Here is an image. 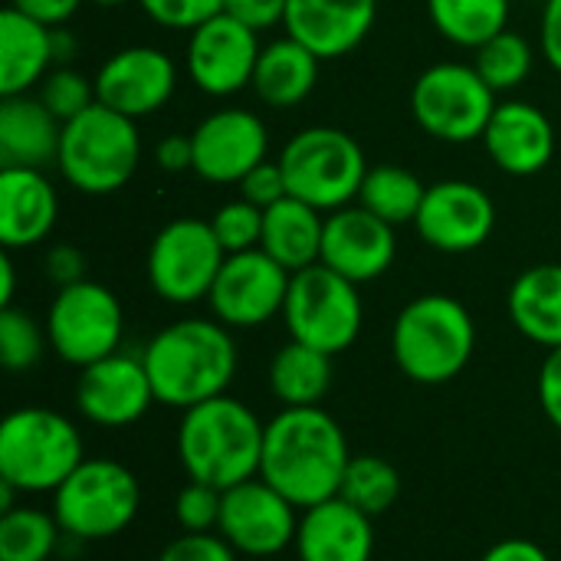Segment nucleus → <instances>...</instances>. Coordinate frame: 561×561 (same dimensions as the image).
<instances>
[{"mask_svg": "<svg viewBox=\"0 0 561 561\" xmlns=\"http://www.w3.org/2000/svg\"><path fill=\"white\" fill-rule=\"evenodd\" d=\"M348 463V440L322 408H283L266 424L260 477L299 510L339 496Z\"/></svg>", "mask_w": 561, "mask_h": 561, "instance_id": "nucleus-1", "label": "nucleus"}, {"mask_svg": "<svg viewBox=\"0 0 561 561\" xmlns=\"http://www.w3.org/2000/svg\"><path fill=\"white\" fill-rule=\"evenodd\" d=\"M158 404L197 408L227 394L237 378V342L217 319H181L164 325L141 352Z\"/></svg>", "mask_w": 561, "mask_h": 561, "instance_id": "nucleus-2", "label": "nucleus"}, {"mask_svg": "<svg viewBox=\"0 0 561 561\" xmlns=\"http://www.w3.org/2000/svg\"><path fill=\"white\" fill-rule=\"evenodd\" d=\"M266 427L237 398L220 394L187 408L178 427V457L191 480L230 490L260 477Z\"/></svg>", "mask_w": 561, "mask_h": 561, "instance_id": "nucleus-3", "label": "nucleus"}, {"mask_svg": "<svg viewBox=\"0 0 561 561\" xmlns=\"http://www.w3.org/2000/svg\"><path fill=\"white\" fill-rule=\"evenodd\" d=\"M477 325L470 309L444 293L411 299L391 332L398 368L417 385H447L473 358Z\"/></svg>", "mask_w": 561, "mask_h": 561, "instance_id": "nucleus-4", "label": "nucleus"}, {"mask_svg": "<svg viewBox=\"0 0 561 561\" xmlns=\"http://www.w3.org/2000/svg\"><path fill=\"white\" fill-rule=\"evenodd\" d=\"M141 161V135L135 118L95 102L62 125L56 168L82 194L102 197L122 191Z\"/></svg>", "mask_w": 561, "mask_h": 561, "instance_id": "nucleus-5", "label": "nucleus"}, {"mask_svg": "<svg viewBox=\"0 0 561 561\" xmlns=\"http://www.w3.org/2000/svg\"><path fill=\"white\" fill-rule=\"evenodd\" d=\"M82 460L76 424L49 408H20L0 424V480L20 493H56Z\"/></svg>", "mask_w": 561, "mask_h": 561, "instance_id": "nucleus-6", "label": "nucleus"}, {"mask_svg": "<svg viewBox=\"0 0 561 561\" xmlns=\"http://www.w3.org/2000/svg\"><path fill=\"white\" fill-rule=\"evenodd\" d=\"M289 197L312 204L316 210H339L358 197L368 174L362 145L332 125H312L296 131L279 154Z\"/></svg>", "mask_w": 561, "mask_h": 561, "instance_id": "nucleus-7", "label": "nucleus"}, {"mask_svg": "<svg viewBox=\"0 0 561 561\" xmlns=\"http://www.w3.org/2000/svg\"><path fill=\"white\" fill-rule=\"evenodd\" d=\"M141 506L138 477L118 460H82L53 493V516L72 542L112 539L131 526Z\"/></svg>", "mask_w": 561, "mask_h": 561, "instance_id": "nucleus-8", "label": "nucleus"}, {"mask_svg": "<svg viewBox=\"0 0 561 561\" xmlns=\"http://www.w3.org/2000/svg\"><path fill=\"white\" fill-rule=\"evenodd\" d=\"M496 112V92L467 62H437L411 89L414 122L437 141L467 145L483 138Z\"/></svg>", "mask_w": 561, "mask_h": 561, "instance_id": "nucleus-9", "label": "nucleus"}, {"mask_svg": "<svg viewBox=\"0 0 561 561\" xmlns=\"http://www.w3.org/2000/svg\"><path fill=\"white\" fill-rule=\"evenodd\" d=\"M283 319L296 342L339 355L358 339L365 309L352 279L339 276L325 263H316L293 273Z\"/></svg>", "mask_w": 561, "mask_h": 561, "instance_id": "nucleus-10", "label": "nucleus"}, {"mask_svg": "<svg viewBox=\"0 0 561 561\" xmlns=\"http://www.w3.org/2000/svg\"><path fill=\"white\" fill-rule=\"evenodd\" d=\"M227 260L210 220L181 217L158 230L148 247V283L171 306H191L210 296Z\"/></svg>", "mask_w": 561, "mask_h": 561, "instance_id": "nucleus-11", "label": "nucleus"}, {"mask_svg": "<svg viewBox=\"0 0 561 561\" xmlns=\"http://www.w3.org/2000/svg\"><path fill=\"white\" fill-rule=\"evenodd\" d=\"M122 302L102 283L82 279L56 293L46 312V335L53 352L76 368H89L122 345Z\"/></svg>", "mask_w": 561, "mask_h": 561, "instance_id": "nucleus-12", "label": "nucleus"}, {"mask_svg": "<svg viewBox=\"0 0 561 561\" xmlns=\"http://www.w3.org/2000/svg\"><path fill=\"white\" fill-rule=\"evenodd\" d=\"M289 283L293 273L260 247L227 253L207 302L227 329H256L273 316H283Z\"/></svg>", "mask_w": 561, "mask_h": 561, "instance_id": "nucleus-13", "label": "nucleus"}, {"mask_svg": "<svg viewBox=\"0 0 561 561\" xmlns=\"http://www.w3.org/2000/svg\"><path fill=\"white\" fill-rule=\"evenodd\" d=\"M260 53V33L220 10L191 30L187 76L204 95L224 99L253 85Z\"/></svg>", "mask_w": 561, "mask_h": 561, "instance_id": "nucleus-14", "label": "nucleus"}, {"mask_svg": "<svg viewBox=\"0 0 561 561\" xmlns=\"http://www.w3.org/2000/svg\"><path fill=\"white\" fill-rule=\"evenodd\" d=\"M299 513L302 510L293 506L276 486H270L263 477H253L224 490L217 533L237 552L266 559L283 552L289 542H296Z\"/></svg>", "mask_w": 561, "mask_h": 561, "instance_id": "nucleus-15", "label": "nucleus"}, {"mask_svg": "<svg viewBox=\"0 0 561 561\" xmlns=\"http://www.w3.org/2000/svg\"><path fill=\"white\" fill-rule=\"evenodd\" d=\"M194 174L210 184H240L260 161H266L270 135L256 112L220 108L210 112L194 131Z\"/></svg>", "mask_w": 561, "mask_h": 561, "instance_id": "nucleus-16", "label": "nucleus"}, {"mask_svg": "<svg viewBox=\"0 0 561 561\" xmlns=\"http://www.w3.org/2000/svg\"><path fill=\"white\" fill-rule=\"evenodd\" d=\"M414 227L421 240L440 253H470L490 240L496 207L493 197L470 181H437L427 187Z\"/></svg>", "mask_w": 561, "mask_h": 561, "instance_id": "nucleus-17", "label": "nucleus"}, {"mask_svg": "<svg viewBox=\"0 0 561 561\" xmlns=\"http://www.w3.org/2000/svg\"><path fill=\"white\" fill-rule=\"evenodd\" d=\"M178 89V66L158 46H125L112 53L95 72V95L102 105L145 118L171 102Z\"/></svg>", "mask_w": 561, "mask_h": 561, "instance_id": "nucleus-18", "label": "nucleus"}, {"mask_svg": "<svg viewBox=\"0 0 561 561\" xmlns=\"http://www.w3.org/2000/svg\"><path fill=\"white\" fill-rule=\"evenodd\" d=\"M154 388L145 368V358L108 355L82 368L76 381V408L85 421L99 427H128L138 424L154 404Z\"/></svg>", "mask_w": 561, "mask_h": 561, "instance_id": "nucleus-19", "label": "nucleus"}, {"mask_svg": "<svg viewBox=\"0 0 561 561\" xmlns=\"http://www.w3.org/2000/svg\"><path fill=\"white\" fill-rule=\"evenodd\" d=\"M398 237L394 227L375 217L371 210L358 207H339L325 217V237H322V260L339 276L352 279L355 286L371 283L385 276L394 263Z\"/></svg>", "mask_w": 561, "mask_h": 561, "instance_id": "nucleus-20", "label": "nucleus"}, {"mask_svg": "<svg viewBox=\"0 0 561 561\" xmlns=\"http://www.w3.org/2000/svg\"><path fill=\"white\" fill-rule=\"evenodd\" d=\"M483 148L490 161L513 178L539 174L556 154L552 118L529 102H500L483 131Z\"/></svg>", "mask_w": 561, "mask_h": 561, "instance_id": "nucleus-21", "label": "nucleus"}, {"mask_svg": "<svg viewBox=\"0 0 561 561\" xmlns=\"http://www.w3.org/2000/svg\"><path fill=\"white\" fill-rule=\"evenodd\" d=\"M378 16V0H289L286 33L319 59H339L362 46Z\"/></svg>", "mask_w": 561, "mask_h": 561, "instance_id": "nucleus-22", "label": "nucleus"}, {"mask_svg": "<svg viewBox=\"0 0 561 561\" xmlns=\"http://www.w3.org/2000/svg\"><path fill=\"white\" fill-rule=\"evenodd\" d=\"M59 217V197L39 168H0V243L26 250L43 243Z\"/></svg>", "mask_w": 561, "mask_h": 561, "instance_id": "nucleus-23", "label": "nucleus"}, {"mask_svg": "<svg viewBox=\"0 0 561 561\" xmlns=\"http://www.w3.org/2000/svg\"><path fill=\"white\" fill-rule=\"evenodd\" d=\"M299 561H371L375 526L371 516L332 496L319 506L302 510L296 533Z\"/></svg>", "mask_w": 561, "mask_h": 561, "instance_id": "nucleus-24", "label": "nucleus"}, {"mask_svg": "<svg viewBox=\"0 0 561 561\" xmlns=\"http://www.w3.org/2000/svg\"><path fill=\"white\" fill-rule=\"evenodd\" d=\"M62 122L33 95L0 102V168H46L59 158Z\"/></svg>", "mask_w": 561, "mask_h": 561, "instance_id": "nucleus-25", "label": "nucleus"}, {"mask_svg": "<svg viewBox=\"0 0 561 561\" xmlns=\"http://www.w3.org/2000/svg\"><path fill=\"white\" fill-rule=\"evenodd\" d=\"M53 66V26L7 7L0 13V95H23Z\"/></svg>", "mask_w": 561, "mask_h": 561, "instance_id": "nucleus-26", "label": "nucleus"}, {"mask_svg": "<svg viewBox=\"0 0 561 561\" xmlns=\"http://www.w3.org/2000/svg\"><path fill=\"white\" fill-rule=\"evenodd\" d=\"M322 237H325L322 210H316L299 197H283L279 204L263 210L260 250H266L289 273L309 270L322 260Z\"/></svg>", "mask_w": 561, "mask_h": 561, "instance_id": "nucleus-27", "label": "nucleus"}, {"mask_svg": "<svg viewBox=\"0 0 561 561\" xmlns=\"http://www.w3.org/2000/svg\"><path fill=\"white\" fill-rule=\"evenodd\" d=\"M513 325L542 348H561V263H539L510 289Z\"/></svg>", "mask_w": 561, "mask_h": 561, "instance_id": "nucleus-28", "label": "nucleus"}, {"mask_svg": "<svg viewBox=\"0 0 561 561\" xmlns=\"http://www.w3.org/2000/svg\"><path fill=\"white\" fill-rule=\"evenodd\" d=\"M319 56L293 39L289 33L283 39H273L263 46L256 72H253V92L273 105V108H293L309 99V92L319 82Z\"/></svg>", "mask_w": 561, "mask_h": 561, "instance_id": "nucleus-29", "label": "nucleus"}, {"mask_svg": "<svg viewBox=\"0 0 561 561\" xmlns=\"http://www.w3.org/2000/svg\"><path fill=\"white\" fill-rule=\"evenodd\" d=\"M332 385V355L289 342L273 355L270 365V388L286 408H319Z\"/></svg>", "mask_w": 561, "mask_h": 561, "instance_id": "nucleus-30", "label": "nucleus"}, {"mask_svg": "<svg viewBox=\"0 0 561 561\" xmlns=\"http://www.w3.org/2000/svg\"><path fill=\"white\" fill-rule=\"evenodd\" d=\"M431 23L454 46L477 49L510 23V0H427Z\"/></svg>", "mask_w": 561, "mask_h": 561, "instance_id": "nucleus-31", "label": "nucleus"}, {"mask_svg": "<svg viewBox=\"0 0 561 561\" xmlns=\"http://www.w3.org/2000/svg\"><path fill=\"white\" fill-rule=\"evenodd\" d=\"M424 194H427V187L414 171H408L401 164H378V168H368L358 201L365 210H371L385 224L398 227V224H414V217L424 204Z\"/></svg>", "mask_w": 561, "mask_h": 561, "instance_id": "nucleus-32", "label": "nucleus"}, {"mask_svg": "<svg viewBox=\"0 0 561 561\" xmlns=\"http://www.w3.org/2000/svg\"><path fill=\"white\" fill-rule=\"evenodd\" d=\"M56 516L23 506L0 516V561H49L62 542Z\"/></svg>", "mask_w": 561, "mask_h": 561, "instance_id": "nucleus-33", "label": "nucleus"}, {"mask_svg": "<svg viewBox=\"0 0 561 561\" xmlns=\"http://www.w3.org/2000/svg\"><path fill=\"white\" fill-rule=\"evenodd\" d=\"M339 496L365 516H385L401 496V473L385 457H352Z\"/></svg>", "mask_w": 561, "mask_h": 561, "instance_id": "nucleus-34", "label": "nucleus"}, {"mask_svg": "<svg viewBox=\"0 0 561 561\" xmlns=\"http://www.w3.org/2000/svg\"><path fill=\"white\" fill-rule=\"evenodd\" d=\"M533 59L536 53L529 39L516 30H503L473 49V66L493 92H510L523 85L526 76L533 72Z\"/></svg>", "mask_w": 561, "mask_h": 561, "instance_id": "nucleus-35", "label": "nucleus"}, {"mask_svg": "<svg viewBox=\"0 0 561 561\" xmlns=\"http://www.w3.org/2000/svg\"><path fill=\"white\" fill-rule=\"evenodd\" d=\"M46 342V329L30 312L16 306L0 309V362L7 371H30L43 358Z\"/></svg>", "mask_w": 561, "mask_h": 561, "instance_id": "nucleus-36", "label": "nucleus"}, {"mask_svg": "<svg viewBox=\"0 0 561 561\" xmlns=\"http://www.w3.org/2000/svg\"><path fill=\"white\" fill-rule=\"evenodd\" d=\"M62 125L72 122L76 115H82L85 108H92L99 102L95 95V79L82 76L79 69L69 66H56L53 72H46V79L39 82V95H36Z\"/></svg>", "mask_w": 561, "mask_h": 561, "instance_id": "nucleus-37", "label": "nucleus"}, {"mask_svg": "<svg viewBox=\"0 0 561 561\" xmlns=\"http://www.w3.org/2000/svg\"><path fill=\"white\" fill-rule=\"evenodd\" d=\"M220 247L227 253H243V250H256L263 240V207L250 204V201H230L224 204L214 220H210Z\"/></svg>", "mask_w": 561, "mask_h": 561, "instance_id": "nucleus-38", "label": "nucleus"}, {"mask_svg": "<svg viewBox=\"0 0 561 561\" xmlns=\"http://www.w3.org/2000/svg\"><path fill=\"white\" fill-rule=\"evenodd\" d=\"M224 490L191 480L174 500V519L184 533H214L220 526Z\"/></svg>", "mask_w": 561, "mask_h": 561, "instance_id": "nucleus-39", "label": "nucleus"}, {"mask_svg": "<svg viewBox=\"0 0 561 561\" xmlns=\"http://www.w3.org/2000/svg\"><path fill=\"white\" fill-rule=\"evenodd\" d=\"M141 10L168 30H194L224 10V0H138Z\"/></svg>", "mask_w": 561, "mask_h": 561, "instance_id": "nucleus-40", "label": "nucleus"}, {"mask_svg": "<svg viewBox=\"0 0 561 561\" xmlns=\"http://www.w3.org/2000/svg\"><path fill=\"white\" fill-rule=\"evenodd\" d=\"M158 561H237V549L220 533H184Z\"/></svg>", "mask_w": 561, "mask_h": 561, "instance_id": "nucleus-41", "label": "nucleus"}, {"mask_svg": "<svg viewBox=\"0 0 561 561\" xmlns=\"http://www.w3.org/2000/svg\"><path fill=\"white\" fill-rule=\"evenodd\" d=\"M240 191H243V201L256 204V207H273L279 204L283 197H289V187H286V174H283V164L279 161H260L243 181H240Z\"/></svg>", "mask_w": 561, "mask_h": 561, "instance_id": "nucleus-42", "label": "nucleus"}, {"mask_svg": "<svg viewBox=\"0 0 561 561\" xmlns=\"http://www.w3.org/2000/svg\"><path fill=\"white\" fill-rule=\"evenodd\" d=\"M286 3L289 0H224V13L263 33V30L286 23Z\"/></svg>", "mask_w": 561, "mask_h": 561, "instance_id": "nucleus-43", "label": "nucleus"}, {"mask_svg": "<svg viewBox=\"0 0 561 561\" xmlns=\"http://www.w3.org/2000/svg\"><path fill=\"white\" fill-rule=\"evenodd\" d=\"M43 273H46L49 283L66 289V286L85 279V256L76 247H69V243H56L43 256Z\"/></svg>", "mask_w": 561, "mask_h": 561, "instance_id": "nucleus-44", "label": "nucleus"}, {"mask_svg": "<svg viewBox=\"0 0 561 561\" xmlns=\"http://www.w3.org/2000/svg\"><path fill=\"white\" fill-rule=\"evenodd\" d=\"M539 404L546 417L561 431V348H552L539 371Z\"/></svg>", "mask_w": 561, "mask_h": 561, "instance_id": "nucleus-45", "label": "nucleus"}, {"mask_svg": "<svg viewBox=\"0 0 561 561\" xmlns=\"http://www.w3.org/2000/svg\"><path fill=\"white\" fill-rule=\"evenodd\" d=\"M539 46H542L546 62L561 76V0H546L542 7Z\"/></svg>", "mask_w": 561, "mask_h": 561, "instance_id": "nucleus-46", "label": "nucleus"}, {"mask_svg": "<svg viewBox=\"0 0 561 561\" xmlns=\"http://www.w3.org/2000/svg\"><path fill=\"white\" fill-rule=\"evenodd\" d=\"M82 0H10L13 10L46 23V26H62L76 10H79Z\"/></svg>", "mask_w": 561, "mask_h": 561, "instance_id": "nucleus-47", "label": "nucleus"}, {"mask_svg": "<svg viewBox=\"0 0 561 561\" xmlns=\"http://www.w3.org/2000/svg\"><path fill=\"white\" fill-rule=\"evenodd\" d=\"M154 161L158 168L178 174V171H187L194 168V145H191V135H168L158 141L154 148Z\"/></svg>", "mask_w": 561, "mask_h": 561, "instance_id": "nucleus-48", "label": "nucleus"}, {"mask_svg": "<svg viewBox=\"0 0 561 561\" xmlns=\"http://www.w3.org/2000/svg\"><path fill=\"white\" fill-rule=\"evenodd\" d=\"M480 561H552L549 559V552L542 549V546H536V542H529V539H503V542H496L486 556Z\"/></svg>", "mask_w": 561, "mask_h": 561, "instance_id": "nucleus-49", "label": "nucleus"}, {"mask_svg": "<svg viewBox=\"0 0 561 561\" xmlns=\"http://www.w3.org/2000/svg\"><path fill=\"white\" fill-rule=\"evenodd\" d=\"M76 49H79L76 36L66 26H53V62L56 66H66L76 56Z\"/></svg>", "mask_w": 561, "mask_h": 561, "instance_id": "nucleus-50", "label": "nucleus"}, {"mask_svg": "<svg viewBox=\"0 0 561 561\" xmlns=\"http://www.w3.org/2000/svg\"><path fill=\"white\" fill-rule=\"evenodd\" d=\"M13 293H16L13 260H10V253H0V309L13 306Z\"/></svg>", "mask_w": 561, "mask_h": 561, "instance_id": "nucleus-51", "label": "nucleus"}, {"mask_svg": "<svg viewBox=\"0 0 561 561\" xmlns=\"http://www.w3.org/2000/svg\"><path fill=\"white\" fill-rule=\"evenodd\" d=\"M16 486L13 483H7V480H0V513H10V510H16L13 506V500H16Z\"/></svg>", "mask_w": 561, "mask_h": 561, "instance_id": "nucleus-52", "label": "nucleus"}, {"mask_svg": "<svg viewBox=\"0 0 561 561\" xmlns=\"http://www.w3.org/2000/svg\"><path fill=\"white\" fill-rule=\"evenodd\" d=\"M92 3H99V7H122V3H128V0H92Z\"/></svg>", "mask_w": 561, "mask_h": 561, "instance_id": "nucleus-53", "label": "nucleus"}]
</instances>
